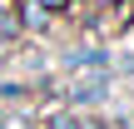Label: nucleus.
Instances as JSON below:
<instances>
[{
  "instance_id": "1",
  "label": "nucleus",
  "mask_w": 134,
  "mask_h": 129,
  "mask_svg": "<svg viewBox=\"0 0 134 129\" xmlns=\"http://www.w3.org/2000/svg\"><path fill=\"white\" fill-rule=\"evenodd\" d=\"M40 20H45V5H40V0H35V5H25V25H40Z\"/></svg>"
},
{
  "instance_id": "2",
  "label": "nucleus",
  "mask_w": 134,
  "mask_h": 129,
  "mask_svg": "<svg viewBox=\"0 0 134 129\" xmlns=\"http://www.w3.org/2000/svg\"><path fill=\"white\" fill-rule=\"evenodd\" d=\"M40 5H45V10H60V5H65V0H40Z\"/></svg>"
}]
</instances>
